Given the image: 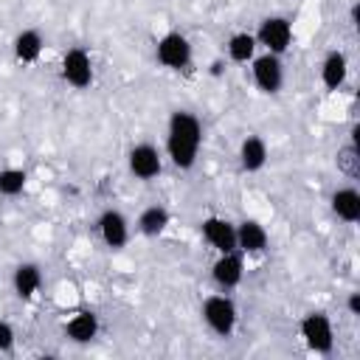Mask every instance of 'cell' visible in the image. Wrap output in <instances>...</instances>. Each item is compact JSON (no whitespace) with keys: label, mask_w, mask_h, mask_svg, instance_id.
<instances>
[{"label":"cell","mask_w":360,"mask_h":360,"mask_svg":"<svg viewBox=\"0 0 360 360\" xmlns=\"http://www.w3.org/2000/svg\"><path fill=\"white\" fill-rule=\"evenodd\" d=\"M202 146V124L194 112L188 110H174L169 115V129H166V155L174 169H191L197 163Z\"/></svg>","instance_id":"obj_1"},{"label":"cell","mask_w":360,"mask_h":360,"mask_svg":"<svg viewBox=\"0 0 360 360\" xmlns=\"http://www.w3.org/2000/svg\"><path fill=\"white\" fill-rule=\"evenodd\" d=\"M200 312H202L205 326H208L217 338H231V335H233L236 318H239L233 298H228V295H208V298L202 301V309H200Z\"/></svg>","instance_id":"obj_2"},{"label":"cell","mask_w":360,"mask_h":360,"mask_svg":"<svg viewBox=\"0 0 360 360\" xmlns=\"http://www.w3.org/2000/svg\"><path fill=\"white\" fill-rule=\"evenodd\" d=\"M298 332L304 338V343L315 352V354H329L335 346V332H332V321L323 312H307L298 323Z\"/></svg>","instance_id":"obj_3"},{"label":"cell","mask_w":360,"mask_h":360,"mask_svg":"<svg viewBox=\"0 0 360 360\" xmlns=\"http://www.w3.org/2000/svg\"><path fill=\"white\" fill-rule=\"evenodd\" d=\"M253 37H256L259 45L267 48V53L281 56V53L290 48V42H292V25H290L287 17L273 14V17H264V20L259 22V31H256Z\"/></svg>","instance_id":"obj_4"},{"label":"cell","mask_w":360,"mask_h":360,"mask_svg":"<svg viewBox=\"0 0 360 360\" xmlns=\"http://www.w3.org/2000/svg\"><path fill=\"white\" fill-rule=\"evenodd\" d=\"M155 59L169 70H183L191 62V42L180 31H169L155 45Z\"/></svg>","instance_id":"obj_5"},{"label":"cell","mask_w":360,"mask_h":360,"mask_svg":"<svg viewBox=\"0 0 360 360\" xmlns=\"http://www.w3.org/2000/svg\"><path fill=\"white\" fill-rule=\"evenodd\" d=\"M250 76H253V84L267 93V96H276L284 84V65H281V56L276 53H262V56H253L250 59Z\"/></svg>","instance_id":"obj_6"},{"label":"cell","mask_w":360,"mask_h":360,"mask_svg":"<svg viewBox=\"0 0 360 360\" xmlns=\"http://www.w3.org/2000/svg\"><path fill=\"white\" fill-rule=\"evenodd\" d=\"M62 79L76 87V90H84L93 84V59L84 48H70L65 51L62 56Z\"/></svg>","instance_id":"obj_7"},{"label":"cell","mask_w":360,"mask_h":360,"mask_svg":"<svg viewBox=\"0 0 360 360\" xmlns=\"http://www.w3.org/2000/svg\"><path fill=\"white\" fill-rule=\"evenodd\" d=\"M127 166L138 180H155L163 172V155L152 143H135L127 155Z\"/></svg>","instance_id":"obj_8"},{"label":"cell","mask_w":360,"mask_h":360,"mask_svg":"<svg viewBox=\"0 0 360 360\" xmlns=\"http://www.w3.org/2000/svg\"><path fill=\"white\" fill-rule=\"evenodd\" d=\"M98 236L110 250H121L129 242V219L118 208H104L98 217Z\"/></svg>","instance_id":"obj_9"},{"label":"cell","mask_w":360,"mask_h":360,"mask_svg":"<svg viewBox=\"0 0 360 360\" xmlns=\"http://www.w3.org/2000/svg\"><path fill=\"white\" fill-rule=\"evenodd\" d=\"M242 256H245V253H239V250H228V253H219V256L214 259V264H211V278H214L217 287L233 290V287L242 281V276H245V262H242Z\"/></svg>","instance_id":"obj_10"},{"label":"cell","mask_w":360,"mask_h":360,"mask_svg":"<svg viewBox=\"0 0 360 360\" xmlns=\"http://www.w3.org/2000/svg\"><path fill=\"white\" fill-rule=\"evenodd\" d=\"M202 239L217 253L236 250V225L231 219H225V217H205L202 219Z\"/></svg>","instance_id":"obj_11"},{"label":"cell","mask_w":360,"mask_h":360,"mask_svg":"<svg viewBox=\"0 0 360 360\" xmlns=\"http://www.w3.org/2000/svg\"><path fill=\"white\" fill-rule=\"evenodd\" d=\"M267 228L259 219H242L236 225V250L239 253H264L267 250Z\"/></svg>","instance_id":"obj_12"},{"label":"cell","mask_w":360,"mask_h":360,"mask_svg":"<svg viewBox=\"0 0 360 360\" xmlns=\"http://www.w3.org/2000/svg\"><path fill=\"white\" fill-rule=\"evenodd\" d=\"M11 284H14L17 298L31 301V298L39 292V284H42V270H39V264H37V262H20V264L14 267Z\"/></svg>","instance_id":"obj_13"},{"label":"cell","mask_w":360,"mask_h":360,"mask_svg":"<svg viewBox=\"0 0 360 360\" xmlns=\"http://www.w3.org/2000/svg\"><path fill=\"white\" fill-rule=\"evenodd\" d=\"M349 76V59L343 51H329L321 62V82L326 90H338Z\"/></svg>","instance_id":"obj_14"},{"label":"cell","mask_w":360,"mask_h":360,"mask_svg":"<svg viewBox=\"0 0 360 360\" xmlns=\"http://www.w3.org/2000/svg\"><path fill=\"white\" fill-rule=\"evenodd\" d=\"M332 211L343 222H357L360 219V191L354 186H343L332 194Z\"/></svg>","instance_id":"obj_15"},{"label":"cell","mask_w":360,"mask_h":360,"mask_svg":"<svg viewBox=\"0 0 360 360\" xmlns=\"http://www.w3.org/2000/svg\"><path fill=\"white\" fill-rule=\"evenodd\" d=\"M264 163H267V143H264V138L248 135L239 143V166L245 172H259V169H264Z\"/></svg>","instance_id":"obj_16"},{"label":"cell","mask_w":360,"mask_h":360,"mask_svg":"<svg viewBox=\"0 0 360 360\" xmlns=\"http://www.w3.org/2000/svg\"><path fill=\"white\" fill-rule=\"evenodd\" d=\"M65 335H68L73 343H90V340L98 335V318H96V312H90V309L76 312V315L65 323Z\"/></svg>","instance_id":"obj_17"},{"label":"cell","mask_w":360,"mask_h":360,"mask_svg":"<svg viewBox=\"0 0 360 360\" xmlns=\"http://www.w3.org/2000/svg\"><path fill=\"white\" fill-rule=\"evenodd\" d=\"M42 34L37 28H25L14 37V56L22 62V65H31L42 56Z\"/></svg>","instance_id":"obj_18"},{"label":"cell","mask_w":360,"mask_h":360,"mask_svg":"<svg viewBox=\"0 0 360 360\" xmlns=\"http://www.w3.org/2000/svg\"><path fill=\"white\" fill-rule=\"evenodd\" d=\"M172 222V214L169 208L163 205H146L141 214H138V231L143 236H160Z\"/></svg>","instance_id":"obj_19"},{"label":"cell","mask_w":360,"mask_h":360,"mask_svg":"<svg viewBox=\"0 0 360 360\" xmlns=\"http://www.w3.org/2000/svg\"><path fill=\"white\" fill-rule=\"evenodd\" d=\"M256 48H259V42H256V37L248 34V31H236V34L228 39V56H231V62H236V65H248V62L256 56Z\"/></svg>","instance_id":"obj_20"},{"label":"cell","mask_w":360,"mask_h":360,"mask_svg":"<svg viewBox=\"0 0 360 360\" xmlns=\"http://www.w3.org/2000/svg\"><path fill=\"white\" fill-rule=\"evenodd\" d=\"M25 183H28L25 169H17V166L0 169V194H3V197H17V194H22V191H25Z\"/></svg>","instance_id":"obj_21"},{"label":"cell","mask_w":360,"mask_h":360,"mask_svg":"<svg viewBox=\"0 0 360 360\" xmlns=\"http://www.w3.org/2000/svg\"><path fill=\"white\" fill-rule=\"evenodd\" d=\"M338 172H343L352 180L360 177V149H357V143H346V146L338 149Z\"/></svg>","instance_id":"obj_22"},{"label":"cell","mask_w":360,"mask_h":360,"mask_svg":"<svg viewBox=\"0 0 360 360\" xmlns=\"http://www.w3.org/2000/svg\"><path fill=\"white\" fill-rule=\"evenodd\" d=\"M14 343H17V332L8 321H0V354H8L14 352Z\"/></svg>","instance_id":"obj_23"},{"label":"cell","mask_w":360,"mask_h":360,"mask_svg":"<svg viewBox=\"0 0 360 360\" xmlns=\"http://www.w3.org/2000/svg\"><path fill=\"white\" fill-rule=\"evenodd\" d=\"M346 309H349V315H360V292H349V298H346Z\"/></svg>","instance_id":"obj_24"}]
</instances>
